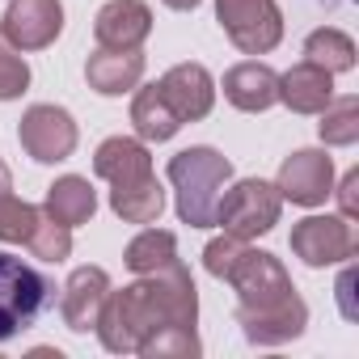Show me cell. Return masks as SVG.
I'll return each instance as SVG.
<instances>
[{
    "mask_svg": "<svg viewBox=\"0 0 359 359\" xmlns=\"http://www.w3.org/2000/svg\"><path fill=\"white\" fill-rule=\"evenodd\" d=\"M224 97L241 114H262V110H271L279 102V72L271 64H262V60L233 64L224 72Z\"/></svg>",
    "mask_w": 359,
    "mask_h": 359,
    "instance_id": "15",
    "label": "cell"
},
{
    "mask_svg": "<svg viewBox=\"0 0 359 359\" xmlns=\"http://www.w3.org/2000/svg\"><path fill=\"white\" fill-rule=\"evenodd\" d=\"M359 169H346V177H342V182H338V216H346V220H355L359 216Z\"/></svg>",
    "mask_w": 359,
    "mask_h": 359,
    "instance_id": "30",
    "label": "cell"
},
{
    "mask_svg": "<svg viewBox=\"0 0 359 359\" xmlns=\"http://www.w3.org/2000/svg\"><path fill=\"white\" fill-rule=\"evenodd\" d=\"M351 287H355V271L346 266V271H342V279H338V304H342V317H346V321H355V317H359V313H355V304H351Z\"/></svg>",
    "mask_w": 359,
    "mask_h": 359,
    "instance_id": "31",
    "label": "cell"
},
{
    "mask_svg": "<svg viewBox=\"0 0 359 359\" xmlns=\"http://www.w3.org/2000/svg\"><path fill=\"white\" fill-rule=\"evenodd\" d=\"M26 245H30V254H34L39 262H64V258L72 254V229L60 224V220H51V216L43 212Z\"/></svg>",
    "mask_w": 359,
    "mask_h": 359,
    "instance_id": "27",
    "label": "cell"
},
{
    "mask_svg": "<svg viewBox=\"0 0 359 359\" xmlns=\"http://www.w3.org/2000/svg\"><path fill=\"white\" fill-rule=\"evenodd\" d=\"M156 85H161L165 102L173 106V114L182 123H199V118H208L216 110V76L203 64H195V60L173 64Z\"/></svg>",
    "mask_w": 359,
    "mask_h": 359,
    "instance_id": "12",
    "label": "cell"
},
{
    "mask_svg": "<svg viewBox=\"0 0 359 359\" xmlns=\"http://www.w3.org/2000/svg\"><path fill=\"white\" fill-rule=\"evenodd\" d=\"M26 89H30L26 51H18V47L5 39V30H0V102H18Z\"/></svg>",
    "mask_w": 359,
    "mask_h": 359,
    "instance_id": "28",
    "label": "cell"
},
{
    "mask_svg": "<svg viewBox=\"0 0 359 359\" xmlns=\"http://www.w3.org/2000/svg\"><path fill=\"white\" fill-rule=\"evenodd\" d=\"M144 68H148L144 51H106V47H97L85 60V81L102 97H123L144 81Z\"/></svg>",
    "mask_w": 359,
    "mask_h": 359,
    "instance_id": "16",
    "label": "cell"
},
{
    "mask_svg": "<svg viewBox=\"0 0 359 359\" xmlns=\"http://www.w3.org/2000/svg\"><path fill=\"white\" fill-rule=\"evenodd\" d=\"M165 325H199V292L182 258L127 287H110L93 334L110 355H135Z\"/></svg>",
    "mask_w": 359,
    "mask_h": 359,
    "instance_id": "1",
    "label": "cell"
},
{
    "mask_svg": "<svg viewBox=\"0 0 359 359\" xmlns=\"http://www.w3.org/2000/svg\"><path fill=\"white\" fill-rule=\"evenodd\" d=\"M47 304H55V279L0 250V342L30 330Z\"/></svg>",
    "mask_w": 359,
    "mask_h": 359,
    "instance_id": "3",
    "label": "cell"
},
{
    "mask_svg": "<svg viewBox=\"0 0 359 359\" xmlns=\"http://www.w3.org/2000/svg\"><path fill=\"white\" fill-rule=\"evenodd\" d=\"M0 30L18 51H47L64 34V0H9Z\"/></svg>",
    "mask_w": 359,
    "mask_h": 359,
    "instance_id": "10",
    "label": "cell"
},
{
    "mask_svg": "<svg viewBox=\"0 0 359 359\" xmlns=\"http://www.w3.org/2000/svg\"><path fill=\"white\" fill-rule=\"evenodd\" d=\"M131 93H135L131 97V127H135V135L144 144H165V140H173L182 131V118H177L173 106L165 102L161 85H144V89L135 85Z\"/></svg>",
    "mask_w": 359,
    "mask_h": 359,
    "instance_id": "20",
    "label": "cell"
},
{
    "mask_svg": "<svg viewBox=\"0 0 359 359\" xmlns=\"http://www.w3.org/2000/svg\"><path fill=\"white\" fill-rule=\"evenodd\" d=\"M152 34V9L144 0H106L93 18V39L106 51H140Z\"/></svg>",
    "mask_w": 359,
    "mask_h": 359,
    "instance_id": "13",
    "label": "cell"
},
{
    "mask_svg": "<svg viewBox=\"0 0 359 359\" xmlns=\"http://www.w3.org/2000/svg\"><path fill=\"white\" fill-rule=\"evenodd\" d=\"M216 22L241 55H271L283 43L279 0H216Z\"/></svg>",
    "mask_w": 359,
    "mask_h": 359,
    "instance_id": "5",
    "label": "cell"
},
{
    "mask_svg": "<svg viewBox=\"0 0 359 359\" xmlns=\"http://www.w3.org/2000/svg\"><path fill=\"white\" fill-rule=\"evenodd\" d=\"M355 55H359L355 51V39L346 30H338V26H321V30H313L304 39V60L317 64V68H325L330 76L351 72L355 68Z\"/></svg>",
    "mask_w": 359,
    "mask_h": 359,
    "instance_id": "23",
    "label": "cell"
},
{
    "mask_svg": "<svg viewBox=\"0 0 359 359\" xmlns=\"http://www.w3.org/2000/svg\"><path fill=\"white\" fill-rule=\"evenodd\" d=\"M237 325H241L245 342H254V346H283V342L304 334L309 304L292 287V292H283L275 300H262V304H237Z\"/></svg>",
    "mask_w": 359,
    "mask_h": 359,
    "instance_id": "7",
    "label": "cell"
},
{
    "mask_svg": "<svg viewBox=\"0 0 359 359\" xmlns=\"http://www.w3.org/2000/svg\"><path fill=\"white\" fill-rule=\"evenodd\" d=\"M110 275L102 266H76L68 275V283L60 287V317L72 334H89L97 325V313L110 296Z\"/></svg>",
    "mask_w": 359,
    "mask_h": 359,
    "instance_id": "14",
    "label": "cell"
},
{
    "mask_svg": "<svg viewBox=\"0 0 359 359\" xmlns=\"http://www.w3.org/2000/svg\"><path fill=\"white\" fill-rule=\"evenodd\" d=\"M173 258H177V237L169 229H152V224H144L123 250V262L131 275H152V271L169 266Z\"/></svg>",
    "mask_w": 359,
    "mask_h": 359,
    "instance_id": "22",
    "label": "cell"
},
{
    "mask_svg": "<svg viewBox=\"0 0 359 359\" xmlns=\"http://www.w3.org/2000/svg\"><path fill=\"white\" fill-rule=\"evenodd\" d=\"M39 216H43V208H34V203H26V199L5 191L0 195V241L5 245H26L34 224H39Z\"/></svg>",
    "mask_w": 359,
    "mask_h": 359,
    "instance_id": "26",
    "label": "cell"
},
{
    "mask_svg": "<svg viewBox=\"0 0 359 359\" xmlns=\"http://www.w3.org/2000/svg\"><path fill=\"white\" fill-rule=\"evenodd\" d=\"M43 212H47L51 220L68 224V229H81V224H89V220L97 216V191H93L89 177L64 173V177H55V182L47 187Z\"/></svg>",
    "mask_w": 359,
    "mask_h": 359,
    "instance_id": "19",
    "label": "cell"
},
{
    "mask_svg": "<svg viewBox=\"0 0 359 359\" xmlns=\"http://www.w3.org/2000/svg\"><path fill=\"white\" fill-rule=\"evenodd\" d=\"M279 216H283V195L275 191V182H262V177H241L237 187H224L216 203V224L241 241L266 237L279 224Z\"/></svg>",
    "mask_w": 359,
    "mask_h": 359,
    "instance_id": "4",
    "label": "cell"
},
{
    "mask_svg": "<svg viewBox=\"0 0 359 359\" xmlns=\"http://www.w3.org/2000/svg\"><path fill=\"white\" fill-rule=\"evenodd\" d=\"M279 102L292 114H321L334 102V76L325 68L300 60L287 72H279Z\"/></svg>",
    "mask_w": 359,
    "mask_h": 359,
    "instance_id": "17",
    "label": "cell"
},
{
    "mask_svg": "<svg viewBox=\"0 0 359 359\" xmlns=\"http://www.w3.org/2000/svg\"><path fill=\"white\" fill-rule=\"evenodd\" d=\"M110 212L123 224H156L165 212V187L156 182V173L110 187Z\"/></svg>",
    "mask_w": 359,
    "mask_h": 359,
    "instance_id": "21",
    "label": "cell"
},
{
    "mask_svg": "<svg viewBox=\"0 0 359 359\" xmlns=\"http://www.w3.org/2000/svg\"><path fill=\"white\" fill-rule=\"evenodd\" d=\"M199 351H203V342H199L195 325H165L135 355H144V359H195Z\"/></svg>",
    "mask_w": 359,
    "mask_h": 359,
    "instance_id": "25",
    "label": "cell"
},
{
    "mask_svg": "<svg viewBox=\"0 0 359 359\" xmlns=\"http://www.w3.org/2000/svg\"><path fill=\"white\" fill-rule=\"evenodd\" d=\"M241 250H245V241H241V237H229V233L212 237V241H208V250H203V266H208V275L224 283V275L233 271V262H237V254H241Z\"/></svg>",
    "mask_w": 359,
    "mask_h": 359,
    "instance_id": "29",
    "label": "cell"
},
{
    "mask_svg": "<svg viewBox=\"0 0 359 359\" xmlns=\"http://www.w3.org/2000/svg\"><path fill=\"white\" fill-rule=\"evenodd\" d=\"M275 191L296 208H321L334 195V156L325 148H296L279 165Z\"/></svg>",
    "mask_w": 359,
    "mask_h": 359,
    "instance_id": "8",
    "label": "cell"
},
{
    "mask_svg": "<svg viewBox=\"0 0 359 359\" xmlns=\"http://www.w3.org/2000/svg\"><path fill=\"white\" fill-rule=\"evenodd\" d=\"M5 191H13V173H9L5 161H0V195H5Z\"/></svg>",
    "mask_w": 359,
    "mask_h": 359,
    "instance_id": "33",
    "label": "cell"
},
{
    "mask_svg": "<svg viewBox=\"0 0 359 359\" xmlns=\"http://www.w3.org/2000/svg\"><path fill=\"white\" fill-rule=\"evenodd\" d=\"M317 135H321L325 148H351V144L359 140V97H355V93L334 97V102L321 110Z\"/></svg>",
    "mask_w": 359,
    "mask_h": 359,
    "instance_id": "24",
    "label": "cell"
},
{
    "mask_svg": "<svg viewBox=\"0 0 359 359\" xmlns=\"http://www.w3.org/2000/svg\"><path fill=\"white\" fill-rule=\"evenodd\" d=\"M18 140H22V148H26L30 161H39V165H60V161H68V156L76 152L81 127H76V118H72L64 106L39 102V106H30V110L22 114Z\"/></svg>",
    "mask_w": 359,
    "mask_h": 359,
    "instance_id": "6",
    "label": "cell"
},
{
    "mask_svg": "<svg viewBox=\"0 0 359 359\" xmlns=\"http://www.w3.org/2000/svg\"><path fill=\"white\" fill-rule=\"evenodd\" d=\"M292 254L313 271L351 262L355 258V229L346 216H304L300 224H292Z\"/></svg>",
    "mask_w": 359,
    "mask_h": 359,
    "instance_id": "9",
    "label": "cell"
},
{
    "mask_svg": "<svg viewBox=\"0 0 359 359\" xmlns=\"http://www.w3.org/2000/svg\"><path fill=\"white\" fill-rule=\"evenodd\" d=\"M93 173L106 177L110 187L135 182V177H148L152 173V152H148V144L140 135H110L93 152Z\"/></svg>",
    "mask_w": 359,
    "mask_h": 359,
    "instance_id": "18",
    "label": "cell"
},
{
    "mask_svg": "<svg viewBox=\"0 0 359 359\" xmlns=\"http://www.w3.org/2000/svg\"><path fill=\"white\" fill-rule=\"evenodd\" d=\"M161 5H165V9H173V13H195L203 0H161Z\"/></svg>",
    "mask_w": 359,
    "mask_h": 359,
    "instance_id": "32",
    "label": "cell"
},
{
    "mask_svg": "<svg viewBox=\"0 0 359 359\" xmlns=\"http://www.w3.org/2000/svg\"><path fill=\"white\" fill-rule=\"evenodd\" d=\"M169 187H173V208L177 220L191 229H212L216 224V203L224 195V187L233 182V161L224 152H216L212 144H195L182 148L177 156H169Z\"/></svg>",
    "mask_w": 359,
    "mask_h": 359,
    "instance_id": "2",
    "label": "cell"
},
{
    "mask_svg": "<svg viewBox=\"0 0 359 359\" xmlns=\"http://www.w3.org/2000/svg\"><path fill=\"white\" fill-rule=\"evenodd\" d=\"M224 283L237 292V304H262V300H275V296L292 292L287 266H283L275 254L250 250V245L237 254V262H233V271L224 275Z\"/></svg>",
    "mask_w": 359,
    "mask_h": 359,
    "instance_id": "11",
    "label": "cell"
}]
</instances>
